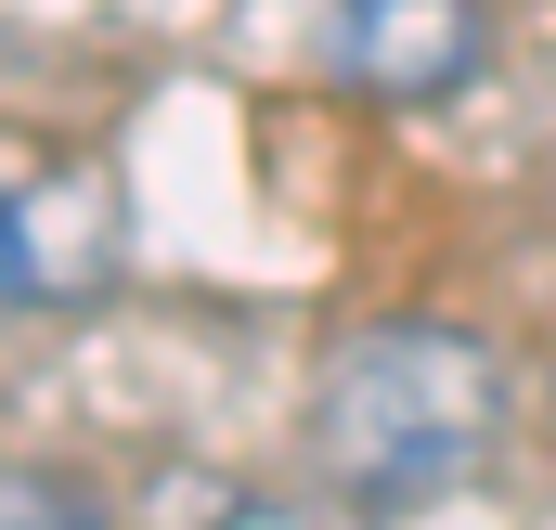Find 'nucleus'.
Instances as JSON below:
<instances>
[{
  "mask_svg": "<svg viewBox=\"0 0 556 530\" xmlns=\"http://www.w3.org/2000/svg\"><path fill=\"white\" fill-rule=\"evenodd\" d=\"M0 530H104V505L65 466H0Z\"/></svg>",
  "mask_w": 556,
  "mask_h": 530,
  "instance_id": "20e7f679",
  "label": "nucleus"
},
{
  "mask_svg": "<svg viewBox=\"0 0 556 530\" xmlns=\"http://www.w3.org/2000/svg\"><path fill=\"white\" fill-rule=\"evenodd\" d=\"M117 260H130V234L91 168H0V298L65 311V298H104Z\"/></svg>",
  "mask_w": 556,
  "mask_h": 530,
  "instance_id": "7ed1b4c3",
  "label": "nucleus"
},
{
  "mask_svg": "<svg viewBox=\"0 0 556 530\" xmlns=\"http://www.w3.org/2000/svg\"><path fill=\"white\" fill-rule=\"evenodd\" d=\"M505 440V363L466 337V324H363L324 389H311V453L350 505L376 518H415L440 492H466Z\"/></svg>",
  "mask_w": 556,
  "mask_h": 530,
  "instance_id": "f257e3e1",
  "label": "nucleus"
},
{
  "mask_svg": "<svg viewBox=\"0 0 556 530\" xmlns=\"http://www.w3.org/2000/svg\"><path fill=\"white\" fill-rule=\"evenodd\" d=\"M492 52L479 0H324V78L363 104H440Z\"/></svg>",
  "mask_w": 556,
  "mask_h": 530,
  "instance_id": "f03ea898",
  "label": "nucleus"
}]
</instances>
